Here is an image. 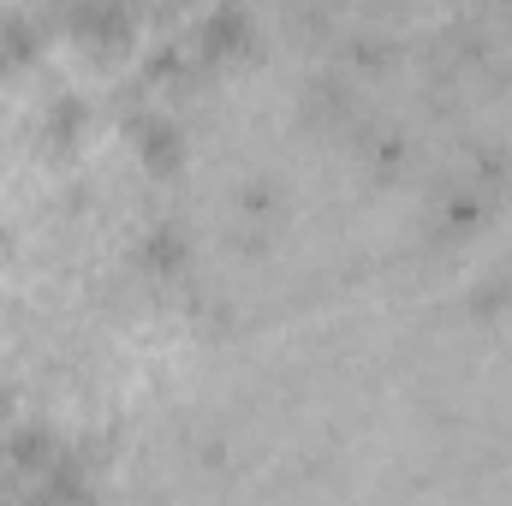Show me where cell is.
I'll list each match as a JSON object with an SVG mask.
<instances>
[{"label": "cell", "instance_id": "cell-10", "mask_svg": "<svg viewBox=\"0 0 512 506\" xmlns=\"http://www.w3.org/2000/svg\"><path fill=\"white\" fill-rule=\"evenodd\" d=\"M0 411H6V393H0Z\"/></svg>", "mask_w": 512, "mask_h": 506}, {"label": "cell", "instance_id": "cell-9", "mask_svg": "<svg viewBox=\"0 0 512 506\" xmlns=\"http://www.w3.org/2000/svg\"><path fill=\"white\" fill-rule=\"evenodd\" d=\"M471 304H477L483 316H489V310H507V304H512V274H501V280H483Z\"/></svg>", "mask_w": 512, "mask_h": 506}, {"label": "cell", "instance_id": "cell-6", "mask_svg": "<svg viewBox=\"0 0 512 506\" xmlns=\"http://www.w3.org/2000/svg\"><path fill=\"white\" fill-rule=\"evenodd\" d=\"M30 54H36V30H30V18H0V66L30 60Z\"/></svg>", "mask_w": 512, "mask_h": 506}, {"label": "cell", "instance_id": "cell-5", "mask_svg": "<svg viewBox=\"0 0 512 506\" xmlns=\"http://www.w3.org/2000/svg\"><path fill=\"white\" fill-rule=\"evenodd\" d=\"M143 262L161 268V274L185 268V233H179V227H149V233H143Z\"/></svg>", "mask_w": 512, "mask_h": 506}, {"label": "cell", "instance_id": "cell-8", "mask_svg": "<svg viewBox=\"0 0 512 506\" xmlns=\"http://www.w3.org/2000/svg\"><path fill=\"white\" fill-rule=\"evenodd\" d=\"M78 126H84V102H78V96L48 102V137H54V143H72V137H78Z\"/></svg>", "mask_w": 512, "mask_h": 506}, {"label": "cell", "instance_id": "cell-3", "mask_svg": "<svg viewBox=\"0 0 512 506\" xmlns=\"http://www.w3.org/2000/svg\"><path fill=\"white\" fill-rule=\"evenodd\" d=\"M131 137H137V155H143L149 173H179V161H185V137H179L173 120L143 114V120H131Z\"/></svg>", "mask_w": 512, "mask_h": 506}, {"label": "cell", "instance_id": "cell-7", "mask_svg": "<svg viewBox=\"0 0 512 506\" xmlns=\"http://www.w3.org/2000/svg\"><path fill=\"white\" fill-rule=\"evenodd\" d=\"M477 215H483V197H477V191H453V197L441 203V227H447V233H471Z\"/></svg>", "mask_w": 512, "mask_h": 506}, {"label": "cell", "instance_id": "cell-4", "mask_svg": "<svg viewBox=\"0 0 512 506\" xmlns=\"http://www.w3.org/2000/svg\"><path fill=\"white\" fill-rule=\"evenodd\" d=\"M6 459H12L18 471H48V465L60 459V441H54L48 429H18V435L6 441Z\"/></svg>", "mask_w": 512, "mask_h": 506}, {"label": "cell", "instance_id": "cell-11", "mask_svg": "<svg viewBox=\"0 0 512 506\" xmlns=\"http://www.w3.org/2000/svg\"><path fill=\"white\" fill-rule=\"evenodd\" d=\"M126 6H137V0H126Z\"/></svg>", "mask_w": 512, "mask_h": 506}, {"label": "cell", "instance_id": "cell-1", "mask_svg": "<svg viewBox=\"0 0 512 506\" xmlns=\"http://www.w3.org/2000/svg\"><path fill=\"white\" fill-rule=\"evenodd\" d=\"M251 42H256L251 12H245L239 0H221V6H209V12L197 18L191 54H197L203 66H221V60H233V54H251Z\"/></svg>", "mask_w": 512, "mask_h": 506}, {"label": "cell", "instance_id": "cell-2", "mask_svg": "<svg viewBox=\"0 0 512 506\" xmlns=\"http://www.w3.org/2000/svg\"><path fill=\"white\" fill-rule=\"evenodd\" d=\"M66 30H72V42L90 48V54H120L131 42V6L126 0H72Z\"/></svg>", "mask_w": 512, "mask_h": 506}]
</instances>
